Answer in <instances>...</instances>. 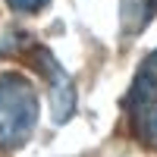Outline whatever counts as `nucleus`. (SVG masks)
Returning <instances> with one entry per match:
<instances>
[{"instance_id":"obj_2","label":"nucleus","mask_w":157,"mask_h":157,"mask_svg":"<svg viewBox=\"0 0 157 157\" xmlns=\"http://www.w3.org/2000/svg\"><path fill=\"white\" fill-rule=\"evenodd\" d=\"M123 107L132 120L135 135L145 138L148 145H157V50H151L138 66Z\"/></svg>"},{"instance_id":"obj_1","label":"nucleus","mask_w":157,"mask_h":157,"mask_svg":"<svg viewBox=\"0 0 157 157\" xmlns=\"http://www.w3.org/2000/svg\"><path fill=\"white\" fill-rule=\"evenodd\" d=\"M38 120V94L22 75H0V148H19Z\"/></svg>"},{"instance_id":"obj_5","label":"nucleus","mask_w":157,"mask_h":157,"mask_svg":"<svg viewBox=\"0 0 157 157\" xmlns=\"http://www.w3.org/2000/svg\"><path fill=\"white\" fill-rule=\"evenodd\" d=\"M6 3L13 10H19V13H38V10H44L50 0H6Z\"/></svg>"},{"instance_id":"obj_3","label":"nucleus","mask_w":157,"mask_h":157,"mask_svg":"<svg viewBox=\"0 0 157 157\" xmlns=\"http://www.w3.org/2000/svg\"><path fill=\"white\" fill-rule=\"evenodd\" d=\"M35 63L50 82V107H54V123H66L75 110V88L69 82L66 69L57 63V57L47 47H35Z\"/></svg>"},{"instance_id":"obj_4","label":"nucleus","mask_w":157,"mask_h":157,"mask_svg":"<svg viewBox=\"0 0 157 157\" xmlns=\"http://www.w3.org/2000/svg\"><path fill=\"white\" fill-rule=\"evenodd\" d=\"M157 16V0H120V25L123 35L145 32Z\"/></svg>"}]
</instances>
